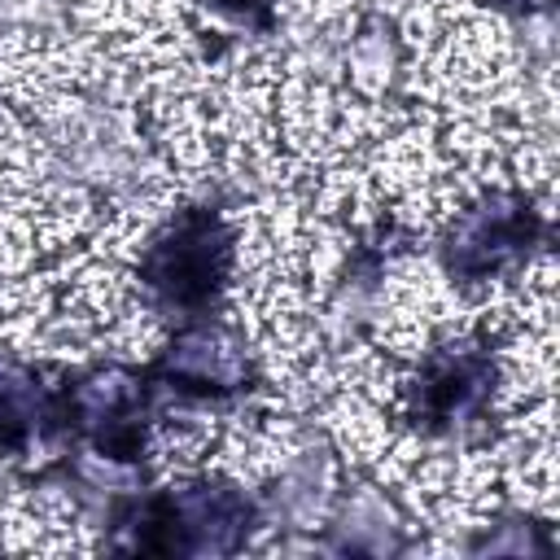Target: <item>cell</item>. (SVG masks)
<instances>
[{
  "instance_id": "1",
  "label": "cell",
  "mask_w": 560,
  "mask_h": 560,
  "mask_svg": "<svg viewBox=\"0 0 560 560\" xmlns=\"http://www.w3.org/2000/svg\"><path fill=\"white\" fill-rule=\"evenodd\" d=\"M258 525L254 499L223 481H188L136 499L118 529H127L122 547L131 551H162V556H232L249 542Z\"/></svg>"
},
{
  "instance_id": "2",
  "label": "cell",
  "mask_w": 560,
  "mask_h": 560,
  "mask_svg": "<svg viewBox=\"0 0 560 560\" xmlns=\"http://www.w3.org/2000/svg\"><path fill=\"white\" fill-rule=\"evenodd\" d=\"M232 228L214 206L179 210L140 254V284L162 311L201 315L232 276Z\"/></svg>"
},
{
  "instance_id": "3",
  "label": "cell",
  "mask_w": 560,
  "mask_h": 560,
  "mask_svg": "<svg viewBox=\"0 0 560 560\" xmlns=\"http://www.w3.org/2000/svg\"><path fill=\"white\" fill-rule=\"evenodd\" d=\"M494 381H499V368L486 346L477 341L438 346L407 381V416L416 429L438 438L468 433L490 411Z\"/></svg>"
},
{
  "instance_id": "4",
  "label": "cell",
  "mask_w": 560,
  "mask_h": 560,
  "mask_svg": "<svg viewBox=\"0 0 560 560\" xmlns=\"http://www.w3.org/2000/svg\"><path fill=\"white\" fill-rule=\"evenodd\" d=\"M542 241V214L516 192H490L472 201L442 241V262L455 280H494L529 258Z\"/></svg>"
},
{
  "instance_id": "5",
  "label": "cell",
  "mask_w": 560,
  "mask_h": 560,
  "mask_svg": "<svg viewBox=\"0 0 560 560\" xmlns=\"http://www.w3.org/2000/svg\"><path fill=\"white\" fill-rule=\"evenodd\" d=\"M61 420L74 424L101 459L131 464L144 451L149 385L131 368H96L79 376L61 398Z\"/></svg>"
},
{
  "instance_id": "6",
  "label": "cell",
  "mask_w": 560,
  "mask_h": 560,
  "mask_svg": "<svg viewBox=\"0 0 560 560\" xmlns=\"http://www.w3.org/2000/svg\"><path fill=\"white\" fill-rule=\"evenodd\" d=\"M249 376H254V363H249L245 341L228 324H214V319L184 324L158 359V381L192 398L241 394Z\"/></svg>"
},
{
  "instance_id": "7",
  "label": "cell",
  "mask_w": 560,
  "mask_h": 560,
  "mask_svg": "<svg viewBox=\"0 0 560 560\" xmlns=\"http://www.w3.org/2000/svg\"><path fill=\"white\" fill-rule=\"evenodd\" d=\"M57 416H61V402L48 394L39 372H31L18 359H0V446L26 451Z\"/></svg>"
},
{
  "instance_id": "8",
  "label": "cell",
  "mask_w": 560,
  "mask_h": 560,
  "mask_svg": "<svg viewBox=\"0 0 560 560\" xmlns=\"http://www.w3.org/2000/svg\"><path fill=\"white\" fill-rule=\"evenodd\" d=\"M346 547L354 551H385L394 547V534H398V516L394 508L385 503V494L376 490H359L346 508Z\"/></svg>"
},
{
  "instance_id": "9",
  "label": "cell",
  "mask_w": 560,
  "mask_h": 560,
  "mask_svg": "<svg viewBox=\"0 0 560 560\" xmlns=\"http://www.w3.org/2000/svg\"><path fill=\"white\" fill-rule=\"evenodd\" d=\"M324 490H328V472H324V459L306 455L280 486V508L298 521H311L319 508H324Z\"/></svg>"
},
{
  "instance_id": "10",
  "label": "cell",
  "mask_w": 560,
  "mask_h": 560,
  "mask_svg": "<svg viewBox=\"0 0 560 560\" xmlns=\"http://www.w3.org/2000/svg\"><path fill=\"white\" fill-rule=\"evenodd\" d=\"M503 534H481L472 542V551H490V556H534V551H547V538H538V525L529 521H503L499 525Z\"/></svg>"
},
{
  "instance_id": "11",
  "label": "cell",
  "mask_w": 560,
  "mask_h": 560,
  "mask_svg": "<svg viewBox=\"0 0 560 560\" xmlns=\"http://www.w3.org/2000/svg\"><path fill=\"white\" fill-rule=\"evenodd\" d=\"M206 4H214L219 13H228V18H241V22H249V18H262V13H267V0H206Z\"/></svg>"
},
{
  "instance_id": "12",
  "label": "cell",
  "mask_w": 560,
  "mask_h": 560,
  "mask_svg": "<svg viewBox=\"0 0 560 560\" xmlns=\"http://www.w3.org/2000/svg\"><path fill=\"white\" fill-rule=\"evenodd\" d=\"M503 4H512V9H547L551 0H503Z\"/></svg>"
}]
</instances>
